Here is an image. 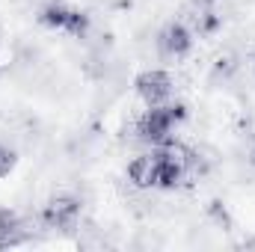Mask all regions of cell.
<instances>
[{
    "mask_svg": "<svg viewBox=\"0 0 255 252\" xmlns=\"http://www.w3.org/2000/svg\"><path fill=\"white\" fill-rule=\"evenodd\" d=\"M184 116H187V107L178 104V101L154 104V107H148V110L136 119V136H139L142 142H148L151 148H154V145H163V142L172 136V130L184 122Z\"/></svg>",
    "mask_w": 255,
    "mask_h": 252,
    "instance_id": "6da1fadb",
    "label": "cell"
},
{
    "mask_svg": "<svg viewBox=\"0 0 255 252\" xmlns=\"http://www.w3.org/2000/svg\"><path fill=\"white\" fill-rule=\"evenodd\" d=\"M39 24H45L48 30L65 33L71 39H83L89 33V15L74 9V6H68V3H60V0H54V3L39 9Z\"/></svg>",
    "mask_w": 255,
    "mask_h": 252,
    "instance_id": "7a4b0ae2",
    "label": "cell"
},
{
    "mask_svg": "<svg viewBox=\"0 0 255 252\" xmlns=\"http://www.w3.org/2000/svg\"><path fill=\"white\" fill-rule=\"evenodd\" d=\"M80 211H83V205H80V199H77L74 193H57V196H51V199L42 205L39 220H42L45 229L71 232V229L77 226V220H80Z\"/></svg>",
    "mask_w": 255,
    "mask_h": 252,
    "instance_id": "3957f363",
    "label": "cell"
},
{
    "mask_svg": "<svg viewBox=\"0 0 255 252\" xmlns=\"http://www.w3.org/2000/svg\"><path fill=\"white\" fill-rule=\"evenodd\" d=\"M133 92L139 95V101L145 107H154V104H163L172 98V74L163 71V68H148V71H139L133 77Z\"/></svg>",
    "mask_w": 255,
    "mask_h": 252,
    "instance_id": "277c9868",
    "label": "cell"
},
{
    "mask_svg": "<svg viewBox=\"0 0 255 252\" xmlns=\"http://www.w3.org/2000/svg\"><path fill=\"white\" fill-rule=\"evenodd\" d=\"M157 51L163 60H184L193 51V30L184 21H169L157 33Z\"/></svg>",
    "mask_w": 255,
    "mask_h": 252,
    "instance_id": "5b68a950",
    "label": "cell"
},
{
    "mask_svg": "<svg viewBox=\"0 0 255 252\" xmlns=\"http://www.w3.org/2000/svg\"><path fill=\"white\" fill-rule=\"evenodd\" d=\"M160 163L163 160H160V151L157 148H151L148 154L133 157L125 169L128 181L136 190H157L160 187Z\"/></svg>",
    "mask_w": 255,
    "mask_h": 252,
    "instance_id": "8992f818",
    "label": "cell"
},
{
    "mask_svg": "<svg viewBox=\"0 0 255 252\" xmlns=\"http://www.w3.org/2000/svg\"><path fill=\"white\" fill-rule=\"evenodd\" d=\"M184 24L193 30V36H211L220 30V15L211 0H190L184 9Z\"/></svg>",
    "mask_w": 255,
    "mask_h": 252,
    "instance_id": "52a82bcc",
    "label": "cell"
},
{
    "mask_svg": "<svg viewBox=\"0 0 255 252\" xmlns=\"http://www.w3.org/2000/svg\"><path fill=\"white\" fill-rule=\"evenodd\" d=\"M27 241V226L12 208H0V250L18 247Z\"/></svg>",
    "mask_w": 255,
    "mask_h": 252,
    "instance_id": "ba28073f",
    "label": "cell"
},
{
    "mask_svg": "<svg viewBox=\"0 0 255 252\" xmlns=\"http://www.w3.org/2000/svg\"><path fill=\"white\" fill-rule=\"evenodd\" d=\"M241 68V60H238V54H232V51H223L214 65H211V83H226V80H232L235 77V71Z\"/></svg>",
    "mask_w": 255,
    "mask_h": 252,
    "instance_id": "9c48e42d",
    "label": "cell"
},
{
    "mask_svg": "<svg viewBox=\"0 0 255 252\" xmlns=\"http://www.w3.org/2000/svg\"><path fill=\"white\" fill-rule=\"evenodd\" d=\"M15 163H18V154H15V148H9V145H3V142H0V178L12 175Z\"/></svg>",
    "mask_w": 255,
    "mask_h": 252,
    "instance_id": "30bf717a",
    "label": "cell"
},
{
    "mask_svg": "<svg viewBox=\"0 0 255 252\" xmlns=\"http://www.w3.org/2000/svg\"><path fill=\"white\" fill-rule=\"evenodd\" d=\"M250 163H253V166H255V151H253V157H250Z\"/></svg>",
    "mask_w": 255,
    "mask_h": 252,
    "instance_id": "8fae6325",
    "label": "cell"
},
{
    "mask_svg": "<svg viewBox=\"0 0 255 252\" xmlns=\"http://www.w3.org/2000/svg\"><path fill=\"white\" fill-rule=\"evenodd\" d=\"M253 74H255V57H253Z\"/></svg>",
    "mask_w": 255,
    "mask_h": 252,
    "instance_id": "7c38bea8",
    "label": "cell"
}]
</instances>
